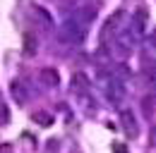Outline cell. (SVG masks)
<instances>
[{"label":"cell","instance_id":"obj_1","mask_svg":"<svg viewBox=\"0 0 156 153\" xmlns=\"http://www.w3.org/2000/svg\"><path fill=\"white\" fill-rule=\"evenodd\" d=\"M39 122H41V124H51V120H48V115H43V113L39 115Z\"/></svg>","mask_w":156,"mask_h":153}]
</instances>
